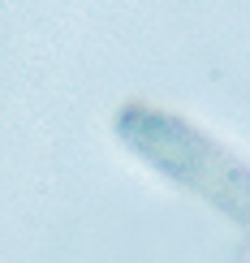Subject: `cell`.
<instances>
[{
	"mask_svg": "<svg viewBox=\"0 0 250 263\" xmlns=\"http://www.w3.org/2000/svg\"><path fill=\"white\" fill-rule=\"evenodd\" d=\"M117 134L134 156H143L181 190L199 194L250 242V164L233 156L220 138L147 100H134L117 112Z\"/></svg>",
	"mask_w": 250,
	"mask_h": 263,
	"instance_id": "1",
	"label": "cell"
}]
</instances>
